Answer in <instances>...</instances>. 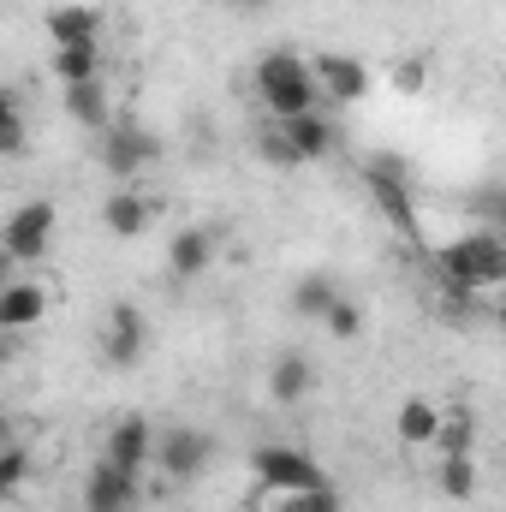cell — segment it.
Returning a JSON list of instances; mask_svg holds the SVG:
<instances>
[{"mask_svg": "<svg viewBox=\"0 0 506 512\" xmlns=\"http://www.w3.org/2000/svg\"><path fill=\"white\" fill-rule=\"evenodd\" d=\"M501 96H506V78H501Z\"/></svg>", "mask_w": 506, "mask_h": 512, "instance_id": "cell-33", "label": "cell"}, {"mask_svg": "<svg viewBox=\"0 0 506 512\" xmlns=\"http://www.w3.org/2000/svg\"><path fill=\"white\" fill-rule=\"evenodd\" d=\"M334 298H340V280H334L328 268H310V274H298V280H292L286 310H292V316H304V322H322V316L334 310Z\"/></svg>", "mask_w": 506, "mask_h": 512, "instance_id": "cell-20", "label": "cell"}, {"mask_svg": "<svg viewBox=\"0 0 506 512\" xmlns=\"http://www.w3.org/2000/svg\"><path fill=\"white\" fill-rule=\"evenodd\" d=\"M161 155H167V143L149 126L126 120V114L108 131H96V167H102L108 179H143V167H155Z\"/></svg>", "mask_w": 506, "mask_h": 512, "instance_id": "cell-4", "label": "cell"}, {"mask_svg": "<svg viewBox=\"0 0 506 512\" xmlns=\"http://www.w3.org/2000/svg\"><path fill=\"white\" fill-rule=\"evenodd\" d=\"M60 114H66V120H72L78 131H108L114 120H120L108 78H90V84H66V90H60Z\"/></svg>", "mask_w": 506, "mask_h": 512, "instance_id": "cell-14", "label": "cell"}, {"mask_svg": "<svg viewBox=\"0 0 506 512\" xmlns=\"http://www.w3.org/2000/svg\"><path fill=\"white\" fill-rule=\"evenodd\" d=\"M364 191H370V203L381 209V221H387L399 239H411V245L429 251L423 221H417V197H411V167H405V155L376 149V155L364 161Z\"/></svg>", "mask_w": 506, "mask_h": 512, "instance_id": "cell-3", "label": "cell"}, {"mask_svg": "<svg viewBox=\"0 0 506 512\" xmlns=\"http://www.w3.org/2000/svg\"><path fill=\"white\" fill-rule=\"evenodd\" d=\"M54 310V286L36 274H6L0 280V334H30Z\"/></svg>", "mask_w": 506, "mask_h": 512, "instance_id": "cell-9", "label": "cell"}, {"mask_svg": "<svg viewBox=\"0 0 506 512\" xmlns=\"http://www.w3.org/2000/svg\"><path fill=\"white\" fill-rule=\"evenodd\" d=\"M215 453H221L215 429H203V423H173V429H161L155 471H161L167 483H197V477L215 465Z\"/></svg>", "mask_w": 506, "mask_h": 512, "instance_id": "cell-7", "label": "cell"}, {"mask_svg": "<svg viewBox=\"0 0 506 512\" xmlns=\"http://www.w3.org/2000/svg\"><path fill=\"white\" fill-rule=\"evenodd\" d=\"M96 352L108 370H137L149 358V316L131 304V298H114L108 316H102V334H96Z\"/></svg>", "mask_w": 506, "mask_h": 512, "instance_id": "cell-8", "label": "cell"}, {"mask_svg": "<svg viewBox=\"0 0 506 512\" xmlns=\"http://www.w3.org/2000/svg\"><path fill=\"white\" fill-rule=\"evenodd\" d=\"M0 155H6V161L24 155V96H18L12 84L0 90Z\"/></svg>", "mask_w": 506, "mask_h": 512, "instance_id": "cell-24", "label": "cell"}, {"mask_svg": "<svg viewBox=\"0 0 506 512\" xmlns=\"http://www.w3.org/2000/svg\"><path fill=\"white\" fill-rule=\"evenodd\" d=\"M251 477H256V495L328 489V471H322L304 447H286V441H262V447H251Z\"/></svg>", "mask_w": 506, "mask_h": 512, "instance_id": "cell-5", "label": "cell"}, {"mask_svg": "<svg viewBox=\"0 0 506 512\" xmlns=\"http://www.w3.org/2000/svg\"><path fill=\"white\" fill-rule=\"evenodd\" d=\"M215 256H221V233L215 227H179L167 239V274L173 280H197V274L215 268Z\"/></svg>", "mask_w": 506, "mask_h": 512, "instance_id": "cell-16", "label": "cell"}, {"mask_svg": "<svg viewBox=\"0 0 506 512\" xmlns=\"http://www.w3.org/2000/svg\"><path fill=\"white\" fill-rule=\"evenodd\" d=\"M387 84H393L399 96H423V90H429V60H423V54H405V60L387 72Z\"/></svg>", "mask_w": 506, "mask_h": 512, "instance_id": "cell-29", "label": "cell"}, {"mask_svg": "<svg viewBox=\"0 0 506 512\" xmlns=\"http://www.w3.org/2000/svg\"><path fill=\"white\" fill-rule=\"evenodd\" d=\"M435 262V274L441 280H453V286H465V292H495L506 286V239L495 227H465V233H453L447 245H435V251H423Z\"/></svg>", "mask_w": 506, "mask_h": 512, "instance_id": "cell-2", "label": "cell"}, {"mask_svg": "<svg viewBox=\"0 0 506 512\" xmlns=\"http://www.w3.org/2000/svg\"><path fill=\"white\" fill-rule=\"evenodd\" d=\"M477 489H483L477 453H471V459H435V495H441V501L465 507V501H477Z\"/></svg>", "mask_w": 506, "mask_h": 512, "instance_id": "cell-23", "label": "cell"}, {"mask_svg": "<svg viewBox=\"0 0 506 512\" xmlns=\"http://www.w3.org/2000/svg\"><path fill=\"white\" fill-rule=\"evenodd\" d=\"M471 215H477V227H495L506 239V179H489L471 191Z\"/></svg>", "mask_w": 506, "mask_h": 512, "instance_id": "cell-26", "label": "cell"}, {"mask_svg": "<svg viewBox=\"0 0 506 512\" xmlns=\"http://www.w3.org/2000/svg\"><path fill=\"white\" fill-rule=\"evenodd\" d=\"M322 328H328V334H334L340 346H346V340H358V334H364V304L340 292V298H334V310L322 316Z\"/></svg>", "mask_w": 506, "mask_h": 512, "instance_id": "cell-28", "label": "cell"}, {"mask_svg": "<svg viewBox=\"0 0 506 512\" xmlns=\"http://www.w3.org/2000/svg\"><path fill=\"white\" fill-rule=\"evenodd\" d=\"M155 453H161V429L143 417V411H126L108 435H102V459H114V465H126V471H149L155 465Z\"/></svg>", "mask_w": 506, "mask_h": 512, "instance_id": "cell-12", "label": "cell"}, {"mask_svg": "<svg viewBox=\"0 0 506 512\" xmlns=\"http://www.w3.org/2000/svg\"><path fill=\"white\" fill-rule=\"evenodd\" d=\"M54 233H60V209H54V197H30V203H18V209L6 215V227H0L6 268L42 262V256H48V245H54Z\"/></svg>", "mask_w": 506, "mask_h": 512, "instance_id": "cell-6", "label": "cell"}, {"mask_svg": "<svg viewBox=\"0 0 506 512\" xmlns=\"http://www.w3.org/2000/svg\"><path fill=\"white\" fill-rule=\"evenodd\" d=\"M251 90L262 120H292V114H322L328 96H322V78H316V60L310 54H292V48H268L251 66Z\"/></svg>", "mask_w": 506, "mask_h": 512, "instance_id": "cell-1", "label": "cell"}, {"mask_svg": "<svg viewBox=\"0 0 506 512\" xmlns=\"http://www.w3.org/2000/svg\"><path fill=\"white\" fill-rule=\"evenodd\" d=\"M155 221H161V197H149L143 185H120V191L102 203V227H108L114 239H143Z\"/></svg>", "mask_w": 506, "mask_h": 512, "instance_id": "cell-13", "label": "cell"}, {"mask_svg": "<svg viewBox=\"0 0 506 512\" xmlns=\"http://www.w3.org/2000/svg\"><path fill=\"white\" fill-rule=\"evenodd\" d=\"M274 126L286 131V143L298 149V161L310 167V161H322V155H334V143H340V131L328 114H292V120H274Z\"/></svg>", "mask_w": 506, "mask_h": 512, "instance_id": "cell-19", "label": "cell"}, {"mask_svg": "<svg viewBox=\"0 0 506 512\" xmlns=\"http://www.w3.org/2000/svg\"><path fill=\"white\" fill-rule=\"evenodd\" d=\"M268 512H346L340 489H292V495H268Z\"/></svg>", "mask_w": 506, "mask_h": 512, "instance_id": "cell-25", "label": "cell"}, {"mask_svg": "<svg viewBox=\"0 0 506 512\" xmlns=\"http://www.w3.org/2000/svg\"><path fill=\"white\" fill-rule=\"evenodd\" d=\"M48 72L66 84H90V78H108V54L102 42H78V48H48Z\"/></svg>", "mask_w": 506, "mask_h": 512, "instance_id": "cell-21", "label": "cell"}, {"mask_svg": "<svg viewBox=\"0 0 506 512\" xmlns=\"http://www.w3.org/2000/svg\"><path fill=\"white\" fill-rule=\"evenodd\" d=\"M24 477H30V447L24 441H6V453H0V495H18Z\"/></svg>", "mask_w": 506, "mask_h": 512, "instance_id": "cell-30", "label": "cell"}, {"mask_svg": "<svg viewBox=\"0 0 506 512\" xmlns=\"http://www.w3.org/2000/svg\"><path fill=\"white\" fill-rule=\"evenodd\" d=\"M42 30H48V48H78V42H102L108 18H102V6H84V0H60V6H48Z\"/></svg>", "mask_w": 506, "mask_h": 512, "instance_id": "cell-15", "label": "cell"}, {"mask_svg": "<svg viewBox=\"0 0 506 512\" xmlns=\"http://www.w3.org/2000/svg\"><path fill=\"white\" fill-rule=\"evenodd\" d=\"M256 155H262L268 167H286V173H292V167H304V161H298V149L286 143V131L274 126V120H262V126H256Z\"/></svg>", "mask_w": 506, "mask_h": 512, "instance_id": "cell-27", "label": "cell"}, {"mask_svg": "<svg viewBox=\"0 0 506 512\" xmlns=\"http://www.w3.org/2000/svg\"><path fill=\"white\" fill-rule=\"evenodd\" d=\"M310 60H316V78H322V96H328V108H358V102H370L376 78H370V66H364L358 54H346V48H328V54H310Z\"/></svg>", "mask_w": 506, "mask_h": 512, "instance_id": "cell-11", "label": "cell"}, {"mask_svg": "<svg viewBox=\"0 0 506 512\" xmlns=\"http://www.w3.org/2000/svg\"><path fill=\"white\" fill-rule=\"evenodd\" d=\"M429 453H435V459H471V453H477V411H471V405H447V411H441V429H435V441H429Z\"/></svg>", "mask_w": 506, "mask_h": 512, "instance_id": "cell-22", "label": "cell"}, {"mask_svg": "<svg viewBox=\"0 0 506 512\" xmlns=\"http://www.w3.org/2000/svg\"><path fill=\"white\" fill-rule=\"evenodd\" d=\"M221 6H233V12H268L274 0H221Z\"/></svg>", "mask_w": 506, "mask_h": 512, "instance_id": "cell-31", "label": "cell"}, {"mask_svg": "<svg viewBox=\"0 0 506 512\" xmlns=\"http://www.w3.org/2000/svg\"><path fill=\"white\" fill-rule=\"evenodd\" d=\"M310 393H316V364H310V352L286 346V352L268 364V399H274V405H304Z\"/></svg>", "mask_w": 506, "mask_h": 512, "instance_id": "cell-17", "label": "cell"}, {"mask_svg": "<svg viewBox=\"0 0 506 512\" xmlns=\"http://www.w3.org/2000/svg\"><path fill=\"white\" fill-rule=\"evenodd\" d=\"M441 399H429V393H405L399 399V411H393V435H399V447H429L435 441V429H441Z\"/></svg>", "mask_w": 506, "mask_h": 512, "instance_id": "cell-18", "label": "cell"}, {"mask_svg": "<svg viewBox=\"0 0 506 512\" xmlns=\"http://www.w3.org/2000/svg\"><path fill=\"white\" fill-rule=\"evenodd\" d=\"M137 507H143V477L96 453V465L84 471V512H137Z\"/></svg>", "mask_w": 506, "mask_h": 512, "instance_id": "cell-10", "label": "cell"}, {"mask_svg": "<svg viewBox=\"0 0 506 512\" xmlns=\"http://www.w3.org/2000/svg\"><path fill=\"white\" fill-rule=\"evenodd\" d=\"M495 322H501V334H506V298H501V304H495Z\"/></svg>", "mask_w": 506, "mask_h": 512, "instance_id": "cell-32", "label": "cell"}]
</instances>
